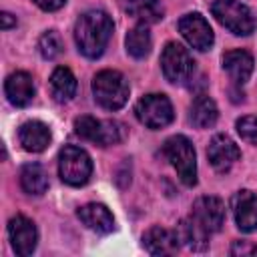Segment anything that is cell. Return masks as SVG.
<instances>
[{
	"mask_svg": "<svg viewBox=\"0 0 257 257\" xmlns=\"http://www.w3.org/2000/svg\"><path fill=\"white\" fill-rule=\"evenodd\" d=\"M179 32L183 34V38L195 48V50H209L215 42V36H213V30L209 26V22L197 14V12H191V14H185L181 20H179Z\"/></svg>",
	"mask_w": 257,
	"mask_h": 257,
	"instance_id": "cell-10",
	"label": "cell"
},
{
	"mask_svg": "<svg viewBox=\"0 0 257 257\" xmlns=\"http://www.w3.org/2000/svg\"><path fill=\"white\" fill-rule=\"evenodd\" d=\"M124 46H126V52L133 56V58H145L149 56L151 52V46H153V38H151V32L147 28V24H137L133 26L128 32H126V38H124Z\"/></svg>",
	"mask_w": 257,
	"mask_h": 257,
	"instance_id": "cell-24",
	"label": "cell"
},
{
	"mask_svg": "<svg viewBox=\"0 0 257 257\" xmlns=\"http://www.w3.org/2000/svg\"><path fill=\"white\" fill-rule=\"evenodd\" d=\"M191 217L209 233H217L221 231L223 223H225V205L219 197H213V195H205V197H199L195 203H193V211H191Z\"/></svg>",
	"mask_w": 257,
	"mask_h": 257,
	"instance_id": "cell-9",
	"label": "cell"
},
{
	"mask_svg": "<svg viewBox=\"0 0 257 257\" xmlns=\"http://www.w3.org/2000/svg\"><path fill=\"white\" fill-rule=\"evenodd\" d=\"M177 237H179V241L181 243H185L189 249H193V251H203V249H207V245H209V233L193 219V217H187V219H183L179 225H177Z\"/></svg>",
	"mask_w": 257,
	"mask_h": 257,
	"instance_id": "cell-20",
	"label": "cell"
},
{
	"mask_svg": "<svg viewBox=\"0 0 257 257\" xmlns=\"http://www.w3.org/2000/svg\"><path fill=\"white\" fill-rule=\"evenodd\" d=\"M64 2H66V0H34V4H36L38 8H42V10H46V12H54V10L62 8Z\"/></svg>",
	"mask_w": 257,
	"mask_h": 257,
	"instance_id": "cell-28",
	"label": "cell"
},
{
	"mask_svg": "<svg viewBox=\"0 0 257 257\" xmlns=\"http://www.w3.org/2000/svg\"><path fill=\"white\" fill-rule=\"evenodd\" d=\"M235 126H237V133L243 141H247L251 145H257V116H253V114L241 116Z\"/></svg>",
	"mask_w": 257,
	"mask_h": 257,
	"instance_id": "cell-26",
	"label": "cell"
},
{
	"mask_svg": "<svg viewBox=\"0 0 257 257\" xmlns=\"http://www.w3.org/2000/svg\"><path fill=\"white\" fill-rule=\"evenodd\" d=\"M143 245L151 255H173L179 249V237L175 231L155 225L149 231H145Z\"/></svg>",
	"mask_w": 257,
	"mask_h": 257,
	"instance_id": "cell-14",
	"label": "cell"
},
{
	"mask_svg": "<svg viewBox=\"0 0 257 257\" xmlns=\"http://www.w3.org/2000/svg\"><path fill=\"white\" fill-rule=\"evenodd\" d=\"M38 52H40V56L46 58V60L56 58V56L62 52V38H60V34L54 32V30L44 32V34L38 38Z\"/></svg>",
	"mask_w": 257,
	"mask_h": 257,
	"instance_id": "cell-25",
	"label": "cell"
},
{
	"mask_svg": "<svg viewBox=\"0 0 257 257\" xmlns=\"http://www.w3.org/2000/svg\"><path fill=\"white\" fill-rule=\"evenodd\" d=\"M163 151L171 161V165L175 167L179 179L187 187H193L197 183V155L193 143L183 135H175L165 141Z\"/></svg>",
	"mask_w": 257,
	"mask_h": 257,
	"instance_id": "cell-3",
	"label": "cell"
},
{
	"mask_svg": "<svg viewBox=\"0 0 257 257\" xmlns=\"http://www.w3.org/2000/svg\"><path fill=\"white\" fill-rule=\"evenodd\" d=\"M0 20H2V30H8L10 26H14L16 24V18L10 14V12H2V16H0Z\"/></svg>",
	"mask_w": 257,
	"mask_h": 257,
	"instance_id": "cell-29",
	"label": "cell"
},
{
	"mask_svg": "<svg viewBox=\"0 0 257 257\" xmlns=\"http://www.w3.org/2000/svg\"><path fill=\"white\" fill-rule=\"evenodd\" d=\"M78 219L92 231L96 233H110L114 229V217L112 213L100 205V203H88V205H82L78 211H76Z\"/></svg>",
	"mask_w": 257,
	"mask_h": 257,
	"instance_id": "cell-18",
	"label": "cell"
},
{
	"mask_svg": "<svg viewBox=\"0 0 257 257\" xmlns=\"http://www.w3.org/2000/svg\"><path fill=\"white\" fill-rule=\"evenodd\" d=\"M223 70L235 84H245L253 72V56L245 50H229L223 54Z\"/></svg>",
	"mask_w": 257,
	"mask_h": 257,
	"instance_id": "cell-17",
	"label": "cell"
},
{
	"mask_svg": "<svg viewBox=\"0 0 257 257\" xmlns=\"http://www.w3.org/2000/svg\"><path fill=\"white\" fill-rule=\"evenodd\" d=\"M4 92L14 106H26L34 98V82L28 72H12L4 82Z\"/></svg>",
	"mask_w": 257,
	"mask_h": 257,
	"instance_id": "cell-15",
	"label": "cell"
},
{
	"mask_svg": "<svg viewBox=\"0 0 257 257\" xmlns=\"http://www.w3.org/2000/svg\"><path fill=\"white\" fill-rule=\"evenodd\" d=\"M231 209L235 223L243 233H251L257 229V195L253 191H237L231 199Z\"/></svg>",
	"mask_w": 257,
	"mask_h": 257,
	"instance_id": "cell-13",
	"label": "cell"
},
{
	"mask_svg": "<svg viewBox=\"0 0 257 257\" xmlns=\"http://www.w3.org/2000/svg\"><path fill=\"white\" fill-rule=\"evenodd\" d=\"M92 161L88 153L80 147L66 145L58 153V175L70 187H80L90 179Z\"/></svg>",
	"mask_w": 257,
	"mask_h": 257,
	"instance_id": "cell-4",
	"label": "cell"
},
{
	"mask_svg": "<svg viewBox=\"0 0 257 257\" xmlns=\"http://www.w3.org/2000/svg\"><path fill=\"white\" fill-rule=\"evenodd\" d=\"M219 118V110L215 100L209 94H199L189 108V120L197 128H211Z\"/></svg>",
	"mask_w": 257,
	"mask_h": 257,
	"instance_id": "cell-19",
	"label": "cell"
},
{
	"mask_svg": "<svg viewBox=\"0 0 257 257\" xmlns=\"http://www.w3.org/2000/svg\"><path fill=\"white\" fill-rule=\"evenodd\" d=\"M124 10L141 24H155L165 16L161 0H124Z\"/></svg>",
	"mask_w": 257,
	"mask_h": 257,
	"instance_id": "cell-21",
	"label": "cell"
},
{
	"mask_svg": "<svg viewBox=\"0 0 257 257\" xmlns=\"http://www.w3.org/2000/svg\"><path fill=\"white\" fill-rule=\"evenodd\" d=\"M161 68L169 82L183 84L193 76L195 60L185 46H181L177 42H169L161 54Z\"/></svg>",
	"mask_w": 257,
	"mask_h": 257,
	"instance_id": "cell-7",
	"label": "cell"
},
{
	"mask_svg": "<svg viewBox=\"0 0 257 257\" xmlns=\"http://www.w3.org/2000/svg\"><path fill=\"white\" fill-rule=\"evenodd\" d=\"M231 255H239V257L257 255V245L249 243V241H235L233 247H231Z\"/></svg>",
	"mask_w": 257,
	"mask_h": 257,
	"instance_id": "cell-27",
	"label": "cell"
},
{
	"mask_svg": "<svg viewBox=\"0 0 257 257\" xmlns=\"http://www.w3.org/2000/svg\"><path fill=\"white\" fill-rule=\"evenodd\" d=\"M207 157L217 173H227L241 159V151L227 135H215L207 147Z\"/></svg>",
	"mask_w": 257,
	"mask_h": 257,
	"instance_id": "cell-12",
	"label": "cell"
},
{
	"mask_svg": "<svg viewBox=\"0 0 257 257\" xmlns=\"http://www.w3.org/2000/svg\"><path fill=\"white\" fill-rule=\"evenodd\" d=\"M18 141L24 147V151H28V153H42L50 145L52 135L44 122L28 120L18 128Z\"/></svg>",
	"mask_w": 257,
	"mask_h": 257,
	"instance_id": "cell-16",
	"label": "cell"
},
{
	"mask_svg": "<svg viewBox=\"0 0 257 257\" xmlns=\"http://www.w3.org/2000/svg\"><path fill=\"white\" fill-rule=\"evenodd\" d=\"M112 20L102 10H88L82 16H78L74 24V42L78 46V52H82L86 58H98L110 36H112Z\"/></svg>",
	"mask_w": 257,
	"mask_h": 257,
	"instance_id": "cell-1",
	"label": "cell"
},
{
	"mask_svg": "<svg viewBox=\"0 0 257 257\" xmlns=\"http://www.w3.org/2000/svg\"><path fill=\"white\" fill-rule=\"evenodd\" d=\"M50 92H52L56 102H66V100H70L74 96L76 78L70 72V68H66V66L54 68V72L50 76Z\"/></svg>",
	"mask_w": 257,
	"mask_h": 257,
	"instance_id": "cell-23",
	"label": "cell"
},
{
	"mask_svg": "<svg viewBox=\"0 0 257 257\" xmlns=\"http://www.w3.org/2000/svg\"><path fill=\"white\" fill-rule=\"evenodd\" d=\"M74 131L80 139L90 141L98 147L116 145L122 141V124L116 120H100L88 114H82L74 120Z\"/></svg>",
	"mask_w": 257,
	"mask_h": 257,
	"instance_id": "cell-6",
	"label": "cell"
},
{
	"mask_svg": "<svg viewBox=\"0 0 257 257\" xmlns=\"http://www.w3.org/2000/svg\"><path fill=\"white\" fill-rule=\"evenodd\" d=\"M92 94L104 110H118L128 100V84L118 70H100L92 78Z\"/></svg>",
	"mask_w": 257,
	"mask_h": 257,
	"instance_id": "cell-2",
	"label": "cell"
},
{
	"mask_svg": "<svg viewBox=\"0 0 257 257\" xmlns=\"http://www.w3.org/2000/svg\"><path fill=\"white\" fill-rule=\"evenodd\" d=\"M135 114L137 118L147 126V128H163L167 126L175 112H173V104L165 94L153 92V94H145L137 106H135Z\"/></svg>",
	"mask_w": 257,
	"mask_h": 257,
	"instance_id": "cell-8",
	"label": "cell"
},
{
	"mask_svg": "<svg viewBox=\"0 0 257 257\" xmlns=\"http://www.w3.org/2000/svg\"><path fill=\"white\" fill-rule=\"evenodd\" d=\"M211 12L229 32L237 36H249L255 30L251 10L239 0H215L211 4Z\"/></svg>",
	"mask_w": 257,
	"mask_h": 257,
	"instance_id": "cell-5",
	"label": "cell"
},
{
	"mask_svg": "<svg viewBox=\"0 0 257 257\" xmlns=\"http://www.w3.org/2000/svg\"><path fill=\"white\" fill-rule=\"evenodd\" d=\"M20 185L28 195H44L48 189V177L44 167L38 163H26L20 169Z\"/></svg>",
	"mask_w": 257,
	"mask_h": 257,
	"instance_id": "cell-22",
	"label": "cell"
},
{
	"mask_svg": "<svg viewBox=\"0 0 257 257\" xmlns=\"http://www.w3.org/2000/svg\"><path fill=\"white\" fill-rule=\"evenodd\" d=\"M8 237H10L12 249L20 257L32 255L34 249H36V243H38L36 225L28 217H24V215H16V217L10 219V223H8Z\"/></svg>",
	"mask_w": 257,
	"mask_h": 257,
	"instance_id": "cell-11",
	"label": "cell"
}]
</instances>
